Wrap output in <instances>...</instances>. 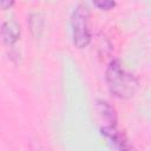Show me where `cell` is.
<instances>
[{
  "label": "cell",
  "mask_w": 151,
  "mask_h": 151,
  "mask_svg": "<svg viewBox=\"0 0 151 151\" xmlns=\"http://www.w3.org/2000/svg\"><path fill=\"white\" fill-rule=\"evenodd\" d=\"M0 33H1V37H2L5 42H7L8 45L14 44L19 39V35H20L19 25L14 20L5 21L1 26Z\"/></svg>",
  "instance_id": "cell-3"
},
{
  "label": "cell",
  "mask_w": 151,
  "mask_h": 151,
  "mask_svg": "<svg viewBox=\"0 0 151 151\" xmlns=\"http://www.w3.org/2000/svg\"><path fill=\"white\" fill-rule=\"evenodd\" d=\"M97 111L98 113L100 114V117L107 122L110 125L109 126H114L112 125V123L114 124V120H116V117H114V110L112 109V106L107 103V101H104V100H99L97 103Z\"/></svg>",
  "instance_id": "cell-5"
},
{
  "label": "cell",
  "mask_w": 151,
  "mask_h": 151,
  "mask_svg": "<svg viewBox=\"0 0 151 151\" xmlns=\"http://www.w3.org/2000/svg\"><path fill=\"white\" fill-rule=\"evenodd\" d=\"M106 81L110 91L118 98H129L137 90L138 81L133 74L124 70L119 60H112L106 70Z\"/></svg>",
  "instance_id": "cell-1"
},
{
  "label": "cell",
  "mask_w": 151,
  "mask_h": 151,
  "mask_svg": "<svg viewBox=\"0 0 151 151\" xmlns=\"http://www.w3.org/2000/svg\"><path fill=\"white\" fill-rule=\"evenodd\" d=\"M31 19H32L33 21H35V25L31 26V29H32V32H33L35 35H38L39 32L41 31V27H42V20H41V18H40V15H39L38 13L32 14V15H31Z\"/></svg>",
  "instance_id": "cell-6"
},
{
  "label": "cell",
  "mask_w": 151,
  "mask_h": 151,
  "mask_svg": "<svg viewBox=\"0 0 151 151\" xmlns=\"http://www.w3.org/2000/svg\"><path fill=\"white\" fill-rule=\"evenodd\" d=\"M88 19H90V12L87 6L78 5L72 13L71 25L73 32V42L79 48L85 47L91 39Z\"/></svg>",
  "instance_id": "cell-2"
},
{
  "label": "cell",
  "mask_w": 151,
  "mask_h": 151,
  "mask_svg": "<svg viewBox=\"0 0 151 151\" xmlns=\"http://www.w3.org/2000/svg\"><path fill=\"white\" fill-rule=\"evenodd\" d=\"M13 5V1H0V8H8Z\"/></svg>",
  "instance_id": "cell-8"
},
{
  "label": "cell",
  "mask_w": 151,
  "mask_h": 151,
  "mask_svg": "<svg viewBox=\"0 0 151 151\" xmlns=\"http://www.w3.org/2000/svg\"><path fill=\"white\" fill-rule=\"evenodd\" d=\"M94 5L97 7H99L100 9H110L111 7L114 6L113 1H107V0H101V1H96Z\"/></svg>",
  "instance_id": "cell-7"
},
{
  "label": "cell",
  "mask_w": 151,
  "mask_h": 151,
  "mask_svg": "<svg viewBox=\"0 0 151 151\" xmlns=\"http://www.w3.org/2000/svg\"><path fill=\"white\" fill-rule=\"evenodd\" d=\"M103 134H105L109 140L113 144V146L116 147L117 151H127V146H126V142L123 139V137L118 133V131L114 129V126H106L101 129Z\"/></svg>",
  "instance_id": "cell-4"
}]
</instances>
